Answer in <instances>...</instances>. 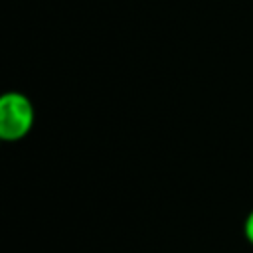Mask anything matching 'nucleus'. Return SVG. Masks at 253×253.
I'll return each mask as SVG.
<instances>
[{
    "label": "nucleus",
    "instance_id": "obj_2",
    "mask_svg": "<svg viewBox=\"0 0 253 253\" xmlns=\"http://www.w3.org/2000/svg\"><path fill=\"white\" fill-rule=\"evenodd\" d=\"M243 235H245L247 243L253 245V208H251L249 213L245 215V221H243Z\"/></svg>",
    "mask_w": 253,
    "mask_h": 253
},
{
    "label": "nucleus",
    "instance_id": "obj_1",
    "mask_svg": "<svg viewBox=\"0 0 253 253\" xmlns=\"http://www.w3.org/2000/svg\"><path fill=\"white\" fill-rule=\"evenodd\" d=\"M36 125V107L26 93L6 91L0 97V138L4 142L24 140Z\"/></svg>",
    "mask_w": 253,
    "mask_h": 253
}]
</instances>
